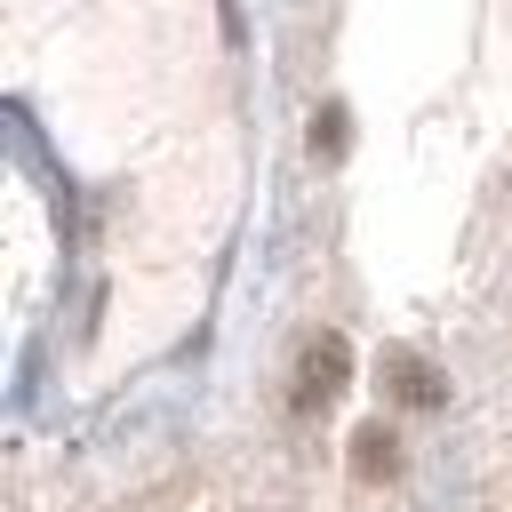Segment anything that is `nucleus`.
Returning a JSON list of instances; mask_svg holds the SVG:
<instances>
[{"label": "nucleus", "mask_w": 512, "mask_h": 512, "mask_svg": "<svg viewBox=\"0 0 512 512\" xmlns=\"http://www.w3.org/2000/svg\"><path fill=\"white\" fill-rule=\"evenodd\" d=\"M344 384H352V344H344L336 328L304 336V352H296V376H288V408H296V416H320V408H328Z\"/></svg>", "instance_id": "1"}, {"label": "nucleus", "mask_w": 512, "mask_h": 512, "mask_svg": "<svg viewBox=\"0 0 512 512\" xmlns=\"http://www.w3.org/2000/svg\"><path fill=\"white\" fill-rule=\"evenodd\" d=\"M376 376H384V392H392L400 408H416V416H440V408H448V376H440L424 352H408V344H392V352L376 360Z\"/></svg>", "instance_id": "2"}, {"label": "nucleus", "mask_w": 512, "mask_h": 512, "mask_svg": "<svg viewBox=\"0 0 512 512\" xmlns=\"http://www.w3.org/2000/svg\"><path fill=\"white\" fill-rule=\"evenodd\" d=\"M344 464H352V480H360V488L400 480V432H392L384 416H368V424L352 432V456H344Z\"/></svg>", "instance_id": "3"}, {"label": "nucleus", "mask_w": 512, "mask_h": 512, "mask_svg": "<svg viewBox=\"0 0 512 512\" xmlns=\"http://www.w3.org/2000/svg\"><path fill=\"white\" fill-rule=\"evenodd\" d=\"M312 152H320V160H344V152H352V112H344V104H320V112H312Z\"/></svg>", "instance_id": "4"}]
</instances>
